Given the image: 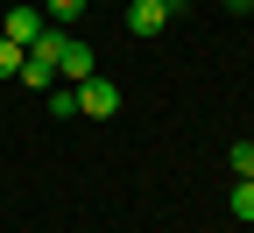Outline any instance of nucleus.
<instances>
[{
	"label": "nucleus",
	"mask_w": 254,
	"mask_h": 233,
	"mask_svg": "<svg viewBox=\"0 0 254 233\" xmlns=\"http://www.w3.org/2000/svg\"><path fill=\"white\" fill-rule=\"evenodd\" d=\"M233 219H254V177L233 184Z\"/></svg>",
	"instance_id": "7"
},
{
	"label": "nucleus",
	"mask_w": 254,
	"mask_h": 233,
	"mask_svg": "<svg viewBox=\"0 0 254 233\" xmlns=\"http://www.w3.org/2000/svg\"><path fill=\"white\" fill-rule=\"evenodd\" d=\"M57 78H64V85H78V78H92V50H85L78 36L64 43V57H57Z\"/></svg>",
	"instance_id": "4"
},
{
	"label": "nucleus",
	"mask_w": 254,
	"mask_h": 233,
	"mask_svg": "<svg viewBox=\"0 0 254 233\" xmlns=\"http://www.w3.org/2000/svg\"><path fill=\"white\" fill-rule=\"evenodd\" d=\"M170 14H177L170 0H134V7H127V36H141V43H148V36H163Z\"/></svg>",
	"instance_id": "2"
},
{
	"label": "nucleus",
	"mask_w": 254,
	"mask_h": 233,
	"mask_svg": "<svg viewBox=\"0 0 254 233\" xmlns=\"http://www.w3.org/2000/svg\"><path fill=\"white\" fill-rule=\"evenodd\" d=\"M226 7H233V14H247V7H254V0H226Z\"/></svg>",
	"instance_id": "11"
},
{
	"label": "nucleus",
	"mask_w": 254,
	"mask_h": 233,
	"mask_svg": "<svg viewBox=\"0 0 254 233\" xmlns=\"http://www.w3.org/2000/svg\"><path fill=\"white\" fill-rule=\"evenodd\" d=\"M226 162H233V177H254V142H233Z\"/></svg>",
	"instance_id": "10"
},
{
	"label": "nucleus",
	"mask_w": 254,
	"mask_h": 233,
	"mask_svg": "<svg viewBox=\"0 0 254 233\" xmlns=\"http://www.w3.org/2000/svg\"><path fill=\"white\" fill-rule=\"evenodd\" d=\"M14 78H21V85H36V92H50V85H57V64H50V57H21V71H14Z\"/></svg>",
	"instance_id": "5"
},
{
	"label": "nucleus",
	"mask_w": 254,
	"mask_h": 233,
	"mask_svg": "<svg viewBox=\"0 0 254 233\" xmlns=\"http://www.w3.org/2000/svg\"><path fill=\"white\" fill-rule=\"evenodd\" d=\"M43 7H50V21H78V14L92 7V0H43Z\"/></svg>",
	"instance_id": "8"
},
{
	"label": "nucleus",
	"mask_w": 254,
	"mask_h": 233,
	"mask_svg": "<svg viewBox=\"0 0 254 233\" xmlns=\"http://www.w3.org/2000/svg\"><path fill=\"white\" fill-rule=\"evenodd\" d=\"M78 113L113 120V113H120V85H113V78H99V71H92V78H78Z\"/></svg>",
	"instance_id": "1"
},
{
	"label": "nucleus",
	"mask_w": 254,
	"mask_h": 233,
	"mask_svg": "<svg viewBox=\"0 0 254 233\" xmlns=\"http://www.w3.org/2000/svg\"><path fill=\"white\" fill-rule=\"evenodd\" d=\"M0 36H7V43H36L43 36V7H28V0H21V7H7V21H0Z\"/></svg>",
	"instance_id": "3"
},
{
	"label": "nucleus",
	"mask_w": 254,
	"mask_h": 233,
	"mask_svg": "<svg viewBox=\"0 0 254 233\" xmlns=\"http://www.w3.org/2000/svg\"><path fill=\"white\" fill-rule=\"evenodd\" d=\"M50 113H57V120H78V85L57 78V85H50Z\"/></svg>",
	"instance_id": "6"
},
{
	"label": "nucleus",
	"mask_w": 254,
	"mask_h": 233,
	"mask_svg": "<svg viewBox=\"0 0 254 233\" xmlns=\"http://www.w3.org/2000/svg\"><path fill=\"white\" fill-rule=\"evenodd\" d=\"M21 57H28L21 43H7V36H0V78H14V71H21Z\"/></svg>",
	"instance_id": "9"
},
{
	"label": "nucleus",
	"mask_w": 254,
	"mask_h": 233,
	"mask_svg": "<svg viewBox=\"0 0 254 233\" xmlns=\"http://www.w3.org/2000/svg\"><path fill=\"white\" fill-rule=\"evenodd\" d=\"M170 7H184V0H170Z\"/></svg>",
	"instance_id": "12"
}]
</instances>
